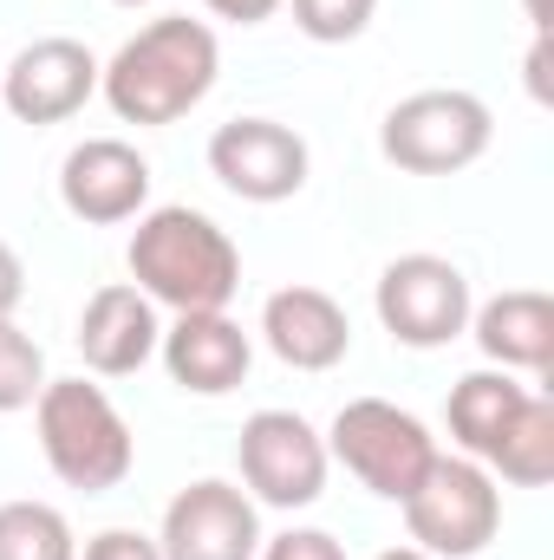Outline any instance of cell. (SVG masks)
Listing matches in <instances>:
<instances>
[{
  "instance_id": "6da1fadb",
  "label": "cell",
  "mask_w": 554,
  "mask_h": 560,
  "mask_svg": "<svg viewBox=\"0 0 554 560\" xmlns=\"http://www.w3.org/2000/svg\"><path fill=\"white\" fill-rule=\"evenodd\" d=\"M216 33L189 13H163L112 52V66H99V92L125 125H176L216 92Z\"/></svg>"
},
{
  "instance_id": "7a4b0ae2",
  "label": "cell",
  "mask_w": 554,
  "mask_h": 560,
  "mask_svg": "<svg viewBox=\"0 0 554 560\" xmlns=\"http://www.w3.org/2000/svg\"><path fill=\"white\" fill-rule=\"evenodd\" d=\"M125 261H131V287L170 313H229V300L242 287L235 242L203 209H183V202L138 215Z\"/></svg>"
},
{
  "instance_id": "3957f363",
  "label": "cell",
  "mask_w": 554,
  "mask_h": 560,
  "mask_svg": "<svg viewBox=\"0 0 554 560\" xmlns=\"http://www.w3.org/2000/svg\"><path fill=\"white\" fill-rule=\"evenodd\" d=\"M33 423H39V450H46V469L66 482V489H85V495H105L131 476L138 463V443H131V423L118 418V405L85 385V378H46V392L33 398Z\"/></svg>"
},
{
  "instance_id": "277c9868",
  "label": "cell",
  "mask_w": 554,
  "mask_h": 560,
  "mask_svg": "<svg viewBox=\"0 0 554 560\" xmlns=\"http://www.w3.org/2000/svg\"><path fill=\"white\" fill-rule=\"evenodd\" d=\"M405 528L430 560H470L483 555L503 528V489L476 456H443L417 476V489L399 502Z\"/></svg>"
},
{
  "instance_id": "5b68a950",
  "label": "cell",
  "mask_w": 554,
  "mask_h": 560,
  "mask_svg": "<svg viewBox=\"0 0 554 560\" xmlns=\"http://www.w3.org/2000/svg\"><path fill=\"white\" fill-rule=\"evenodd\" d=\"M496 138V118L476 92H457V85H430L412 92L385 112L379 125V150L385 163H399L405 176H450V170H470Z\"/></svg>"
},
{
  "instance_id": "8992f818",
  "label": "cell",
  "mask_w": 554,
  "mask_h": 560,
  "mask_svg": "<svg viewBox=\"0 0 554 560\" xmlns=\"http://www.w3.org/2000/svg\"><path fill=\"white\" fill-rule=\"evenodd\" d=\"M326 456H339L379 502H405L417 476L437 463V436L385 398H353L326 430Z\"/></svg>"
},
{
  "instance_id": "52a82bcc",
  "label": "cell",
  "mask_w": 554,
  "mask_h": 560,
  "mask_svg": "<svg viewBox=\"0 0 554 560\" xmlns=\"http://www.w3.org/2000/svg\"><path fill=\"white\" fill-rule=\"evenodd\" d=\"M372 306H379V326L399 346H412V352H437L457 332H470V280L443 255H399V261H385Z\"/></svg>"
},
{
  "instance_id": "ba28073f",
  "label": "cell",
  "mask_w": 554,
  "mask_h": 560,
  "mask_svg": "<svg viewBox=\"0 0 554 560\" xmlns=\"http://www.w3.org/2000/svg\"><path fill=\"white\" fill-rule=\"evenodd\" d=\"M242 482L262 509H313L326 489V436L300 411H255L242 423Z\"/></svg>"
},
{
  "instance_id": "9c48e42d",
  "label": "cell",
  "mask_w": 554,
  "mask_h": 560,
  "mask_svg": "<svg viewBox=\"0 0 554 560\" xmlns=\"http://www.w3.org/2000/svg\"><path fill=\"white\" fill-rule=\"evenodd\" d=\"M157 548H163V560H255L262 555L255 495L235 482H216V476L176 489V502L163 509Z\"/></svg>"
},
{
  "instance_id": "30bf717a",
  "label": "cell",
  "mask_w": 554,
  "mask_h": 560,
  "mask_svg": "<svg viewBox=\"0 0 554 560\" xmlns=\"http://www.w3.org/2000/svg\"><path fill=\"white\" fill-rule=\"evenodd\" d=\"M209 170L242 202H287L307 189V138L275 118H229L209 138Z\"/></svg>"
},
{
  "instance_id": "8fae6325",
  "label": "cell",
  "mask_w": 554,
  "mask_h": 560,
  "mask_svg": "<svg viewBox=\"0 0 554 560\" xmlns=\"http://www.w3.org/2000/svg\"><path fill=\"white\" fill-rule=\"evenodd\" d=\"M99 92V59L85 39H33L26 52H13V66H0V98L20 125H66L72 112H85V98Z\"/></svg>"
},
{
  "instance_id": "7c38bea8",
  "label": "cell",
  "mask_w": 554,
  "mask_h": 560,
  "mask_svg": "<svg viewBox=\"0 0 554 560\" xmlns=\"http://www.w3.org/2000/svg\"><path fill=\"white\" fill-rule=\"evenodd\" d=\"M59 202L92 222V229H112V222H131L150 202V163H143L138 143L125 138H85L66 150L59 163Z\"/></svg>"
},
{
  "instance_id": "4fadbf2b",
  "label": "cell",
  "mask_w": 554,
  "mask_h": 560,
  "mask_svg": "<svg viewBox=\"0 0 554 560\" xmlns=\"http://www.w3.org/2000/svg\"><path fill=\"white\" fill-rule=\"evenodd\" d=\"M262 339L293 372H333L353 352V319L326 287H280L262 306Z\"/></svg>"
},
{
  "instance_id": "5bb4252c",
  "label": "cell",
  "mask_w": 554,
  "mask_h": 560,
  "mask_svg": "<svg viewBox=\"0 0 554 560\" xmlns=\"http://www.w3.org/2000/svg\"><path fill=\"white\" fill-rule=\"evenodd\" d=\"M157 352H163L170 378L196 398H229L255 365V346L229 313H176V326L157 339Z\"/></svg>"
},
{
  "instance_id": "9a60e30c",
  "label": "cell",
  "mask_w": 554,
  "mask_h": 560,
  "mask_svg": "<svg viewBox=\"0 0 554 560\" xmlns=\"http://www.w3.org/2000/svg\"><path fill=\"white\" fill-rule=\"evenodd\" d=\"M157 339H163L157 306L143 300L131 280L99 287L85 300V313H79V352H85V365L99 378H131V372H143L150 352H157Z\"/></svg>"
},
{
  "instance_id": "2e32d148",
  "label": "cell",
  "mask_w": 554,
  "mask_h": 560,
  "mask_svg": "<svg viewBox=\"0 0 554 560\" xmlns=\"http://www.w3.org/2000/svg\"><path fill=\"white\" fill-rule=\"evenodd\" d=\"M470 332L496 372H549L554 365V300L542 287H509L470 306Z\"/></svg>"
},
{
  "instance_id": "e0dca14e",
  "label": "cell",
  "mask_w": 554,
  "mask_h": 560,
  "mask_svg": "<svg viewBox=\"0 0 554 560\" xmlns=\"http://www.w3.org/2000/svg\"><path fill=\"white\" fill-rule=\"evenodd\" d=\"M522 398H529V385H516V372H470V378H457L450 405H443L457 450L483 463L496 450V436L509 430V418L522 411Z\"/></svg>"
},
{
  "instance_id": "ac0fdd59",
  "label": "cell",
  "mask_w": 554,
  "mask_h": 560,
  "mask_svg": "<svg viewBox=\"0 0 554 560\" xmlns=\"http://www.w3.org/2000/svg\"><path fill=\"white\" fill-rule=\"evenodd\" d=\"M483 469H496L516 489H542L554 482V405L549 398H522V411L509 418V430L496 436V450L483 456Z\"/></svg>"
},
{
  "instance_id": "d6986e66",
  "label": "cell",
  "mask_w": 554,
  "mask_h": 560,
  "mask_svg": "<svg viewBox=\"0 0 554 560\" xmlns=\"http://www.w3.org/2000/svg\"><path fill=\"white\" fill-rule=\"evenodd\" d=\"M0 560H79L72 522L53 502H0Z\"/></svg>"
},
{
  "instance_id": "ffe728a7",
  "label": "cell",
  "mask_w": 554,
  "mask_h": 560,
  "mask_svg": "<svg viewBox=\"0 0 554 560\" xmlns=\"http://www.w3.org/2000/svg\"><path fill=\"white\" fill-rule=\"evenodd\" d=\"M46 392V352L33 332H20L13 319H0V418L26 411Z\"/></svg>"
},
{
  "instance_id": "44dd1931",
  "label": "cell",
  "mask_w": 554,
  "mask_h": 560,
  "mask_svg": "<svg viewBox=\"0 0 554 560\" xmlns=\"http://www.w3.org/2000/svg\"><path fill=\"white\" fill-rule=\"evenodd\" d=\"M372 13H379V0H293V26L307 39H320V46L359 39L372 26Z\"/></svg>"
},
{
  "instance_id": "7402d4cb",
  "label": "cell",
  "mask_w": 554,
  "mask_h": 560,
  "mask_svg": "<svg viewBox=\"0 0 554 560\" xmlns=\"http://www.w3.org/2000/svg\"><path fill=\"white\" fill-rule=\"evenodd\" d=\"M255 560H346V548H339L326 528H287V535H275Z\"/></svg>"
},
{
  "instance_id": "603a6c76",
  "label": "cell",
  "mask_w": 554,
  "mask_h": 560,
  "mask_svg": "<svg viewBox=\"0 0 554 560\" xmlns=\"http://www.w3.org/2000/svg\"><path fill=\"white\" fill-rule=\"evenodd\" d=\"M85 560H163V548L138 528H105V535L85 541Z\"/></svg>"
},
{
  "instance_id": "cb8c5ba5",
  "label": "cell",
  "mask_w": 554,
  "mask_h": 560,
  "mask_svg": "<svg viewBox=\"0 0 554 560\" xmlns=\"http://www.w3.org/2000/svg\"><path fill=\"white\" fill-rule=\"evenodd\" d=\"M20 300H26V268H20V255L0 242V319H13Z\"/></svg>"
},
{
  "instance_id": "d4e9b609",
  "label": "cell",
  "mask_w": 554,
  "mask_h": 560,
  "mask_svg": "<svg viewBox=\"0 0 554 560\" xmlns=\"http://www.w3.org/2000/svg\"><path fill=\"white\" fill-rule=\"evenodd\" d=\"M203 7H209L216 20H235V26H262L280 0H203Z\"/></svg>"
},
{
  "instance_id": "484cf974",
  "label": "cell",
  "mask_w": 554,
  "mask_h": 560,
  "mask_svg": "<svg viewBox=\"0 0 554 560\" xmlns=\"http://www.w3.org/2000/svg\"><path fill=\"white\" fill-rule=\"evenodd\" d=\"M529 85H535V98H549V33H535V52H529Z\"/></svg>"
},
{
  "instance_id": "4316f807",
  "label": "cell",
  "mask_w": 554,
  "mask_h": 560,
  "mask_svg": "<svg viewBox=\"0 0 554 560\" xmlns=\"http://www.w3.org/2000/svg\"><path fill=\"white\" fill-rule=\"evenodd\" d=\"M372 560H430L424 548H385V555H372Z\"/></svg>"
},
{
  "instance_id": "83f0119b",
  "label": "cell",
  "mask_w": 554,
  "mask_h": 560,
  "mask_svg": "<svg viewBox=\"0 0 554 560\" xmlns=\"http://www.w3.org/2000/svg\"><path fill=\"white\" fill-rule=\"evenodd\" d=\"M529 20H535V33H549V0H529Z\"/></svg>"
},
{
  "instance_id": "f1b7e54d",
  "label": "cell",
  "mask_w": 554,
  "mask_h": 560,
  "mask_svg": "<svg viewBox=\"0 0 554 560\" xmlns=\"http://www.w3.org/2000/svg\"><path fill=\"white\" fill-rule=\"evenodd\" d=\"M118 7H150V0H118Z\"/></svg>"
}]
</instances>
